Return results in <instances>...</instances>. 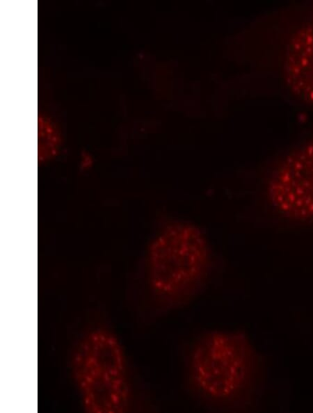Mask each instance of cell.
<instances>
[{
    "label": "cell",
    "instance_id": "cell-4",
    "mask_svg": "<svg viewBox=\"0 0 313 413\" xmlns=\"http://www.w3.org/2000/svg\"><path fill=\"white\" fill-rule=\"evenodd\" d=\"M274 72L285 101L313 109V1L290 3L275 17Z\"/></svg>",
    "mask_w": 313,
    "mask_h": 413
},
{
    "label": "cell",
    "instance_id": "cell-3",
    "mask_svg": "<svg viewBox=\"0 0 313 413\" xmlns=\"http://www.w3.org/2000/svg\"><path fill=\"white\" fill-rule=\"evenodd\" d=\"M70 371L83 410L122 413L130 410L134 390L123 345L111 329L86 330L71 353Z\"/></svg>",
    "mask_w": 313,
    "mask_h": 413
},
{
    "label": "cell",
    "instance_id": "cell-2",
    "mask_svg": "<svg viewBox=\"0 0 313 413\" xmlns=\"http://www.w3.org/2000/svg\"><path fill=\"white\" fill-rule=\"evenodd\" d=\"M210 247L201 229L184 221L163 226L148 246L147 281L158 308L170 311L202 289L211 269Z\"/></svg>",
    "mask_w": 313,
    "mask_h": 413
},
{
    "label": "cell",
    "instance_id": "cell-1",
    "mask_svg": "<svg viewBox=\"0 0 313 413\" xmlns=\"http://www.w3.org/2000/svg\"><path fill=\"white\" fill-rule=\"evenodd\" d=\"M258 362L257 352L245 332L209 330L196 339L187 355L188 385L209 405L240 407L252 394Z\"/></svg>",
    "mask_w": 313,
    "mask_h": 413
},
{
    "label": "cell",
    "instance_id": "cell-5",
    "mask_svg": "<svg viewBox=\"0 0 313 413\" xmlns=\"http://www.w3.org/2000/svg\"><path fill=\"white\" fill-rule=\"evenodd\" d=\"M266 195L274 211L285 219L313 221V136L280 158L267 179Z\"/></svg>",
    "mask_w": 313,
    "mask_h": 413
}]
</instances>
